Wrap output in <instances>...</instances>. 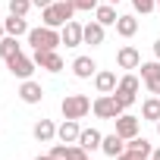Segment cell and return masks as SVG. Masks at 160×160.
<instances>
[{
  "instance_id": "31",
  "label": "cell",
  "mask_w": 160,
  "mask_h": 160,
  "mask_svg": "<svg viewBox=\"0 0 160 160\" xmlns=\"http://www.w3.org/2000/svg\"><path fill=\"white\" fill-rule=\"evenodd\" d=\"M116 160H151V157H144V154H135V151H129V148H126V151H122Z\"/></svg>"
},
{
  "instance_id": "40",
  "label": "cell",
  "mask_w": 160,
  "mask_h": 160,
  "mask_svg": "<svg viewBox=\"0 0 160 160\" xmlns=\"http://www.w3.org/2000/svg\"><path fill=\"white\" fill-rule=\"evenodd\" d=\"M88 160H91V157H88Z\"/></svg>"
},
{
  "instance_id": "24",
  "label": "cell",
  "mask_w": 160,
  "mask_h": 160,
  "mask_svg": "<svg viewBox=\"0 0 160 160\" xmlns=\"http://www.w3.org/2000/svg\"><path fill=\"white\" fill-rule=\"evenodd\" d=\"M126 148H129V151H135V154H144V157H151V151H154V148H151V141H148L144 135L129 138V141H126Z\"/></svg>"
},
{
  "instance_id": "23",
  "label": "cell",
  "mask_w": 160,
  "mask_h": 160,
  "mask_svg": "<svg viewBox=\"0 0 160 160\" xmlns=\"http://www.w3.org/2000/svg\"><path fill=\"white\" fill-rule=\"evenodd\" d=\"M94 16H98V22H101V25H116V19H119V13H116V7H113V3L98 7V10H94Z\"/></svg>"
},
{
  "instance_id": "18",
  "label": "cell",
  "mask_w": 160,
  "mask_h": 160,
  "mask_svg": "<svg viewBox=\"0 0 160 160\" xmlns=\"http://www.w3.org/2000/svg\"><path fill=\"white\" fill-rule=\"evenodd\" d=\"M104 28H107V25H101L98 19H94V22H88V25H85V44L101 47V44H104V38H107V35H104Z\"/></svg>"
},
{
  "instance_id": "11",
  "label": "cell",
  "mask_w": 160,
  "mask_h": 160,
  "mask_svg": "<svg viewBox=\"0 0 160 160\" xmlns=\"http://www.w3.org/2000/svg\"><path fill=\"white\" fill-rule=\"evenodd\" d=\"M78 135H82V126H78V119H63L57 126V138L63 144H78Z\"/></svg>"
},
{
  "instance_id": "30",
  "label": "cell",
  "mask_w": 160,
  "mask_h": 160,
  "mask_svg": "<svg viewBox=\"0 0 160 160\" xmlns=\"http://www.w3.org/2000/svg\"><path fill=\"white\" fill-rule=\"evenodd\" d=\"M144 88H148V94H160V75L148 78V82H144Z\"/></svg>"
},
{
  "instance_id": "6",
  "label": "cell",
  "mask_w": 160,
  "mask_h": 160,
  "mask_svg": "<svg viewBox=\"0 0 160 160\" xmlns=\"http://www.w3.org/2000/svg\"><path fill=\"white\" fill-rule=\"evenodd\" d=\"M7 69H10L16 78H22V82H25V78H32V72H35L38 66H35V60H32V57L16 53V57H10V60H7Z\"/></svg>"
},
{
  "instance_id": "9",
  "label": "cell",
  "mask_w": 160,
  "mask_h": 160,
  "mask_svg": "<svg viewBox=\"0 0 160 160\" xmlns=\"http://www.w3.org/2000/svg\"><path fill=\"white\" fill-rule=\"evenodd\" d=\"M113 122H116V135H122L126 141H129V138H135V135H138V129H141V119H138V116H132V113H122V116H116Z\"/></svg>"
},
{
  "instance_id": "25",
  "label": "cell",
  "mask_w": 160,
  "mask_h": 160,
  "mask_svg": "<svg viewBox=\"0 0 160 160\" xmlns=\"http://www.w3.org/2000/svg\"><path fill=\"white\" fill-rule=\"evenodd\" d=\"M32 7H35L32 0H10V13H13V16H28Z\"/></svg>"
},
{
  "instance_id": "2",
  "label": "cell",
  "mask_w": 160,
  "mask_h": 160,
  "mask_svg": "<svg viewBox=\"0 0 160 160\" xmlns=\"http://www.w3.org/2000/svg\"><path fill=\"white\" fill-rule=\"evenodd\" d=\"M25 38H28V44H32L35 50H57V47L63 44L60 32H57V28H50V25H38V28H32Z\"/></svg>"
},
{
  "instance_id": "12",
  "label": "cell",
  "mask_w": 160,
  "mask_h": 160,
  "mask_svg": "<svg viewBox=\"0 0 160 160\" xmlns=\"http://www.w3.org/2000/svg\"><path fill=\"white\" fill-rule=\"evenodd\" d=\"M116 66H119V69H138V66H141V53H138L132 44H126V47L116 50Z\"/></svg>"
},
{
  "instance_id": "14",
  "label": "cell",
  "mask_w": 160,
  "mask_h": 160,
  "mask_svg": "<svg viewBox=\"0 0 160 160\" xmlns=\"http://www.w3.org/2000/svg\"><path fill=\"white\" fill-rule=\"evenodd\" d=\"M101 151H104L107 157H113V160H116V157L126 151V138H122V135H116V132H113V135H104V141H101Z\"/></svg>"
},
{
  "instance_id": "35",
  "label": "cell",
  "mask_w": 160,
  "mask_h": 160,
  "mask_svg": "<svg viewBox=\"0 0 160 160\" xmlns=\"http://www.w3.org/2000/svg\"><path fill=\"white\" fill-rule=\"evenodd\" d=\"M151 160H160V148H154V151H151Z\"/></svg>"
},
{
  "instance_id": "1",
  "label": "cell",
  "mask_w": 160,
  "mask_h": 160,
  "mask_svg": "<svg viewBox=\"0 0 160 160\" xmlns=\"http://www.w3.org/2000/svg\"><path fill=\"white\" fill-rule=\"evenodd\" d=\"M72 16H75V7L69 3V0H63V3H50V7L41 10V22L50 25V28H63Z\"/></svg>"
},
{
  "instance_id": "32",
  "label": "cell",
  "mask_w": 160,
  "mask_h": 160,
  "mask_svg": "<svg viewBox=\"0 0 160 160\" xmlns=\"http://www.w3.org/2000/svg\"><path fill=\"white\" fill-rule=\"evenodd\" d=\"M32 3H35L38 10H44V7H50V3H57V0H32Z\"/></svg>"
},
{
  "instance_id": "10",
  "label": "cell",
  "mask_w": 160,
  "mask_h": 160,
  "mask_svg": "<svg viewBox=\"0 0 160 160\" xmlns=\"http://www.w3.org/2000/svg\"><path fill=\"white\" fill-rule=\"evenodd\" d=\"M16 94L22 98V104H41V101H44V88L35 82V78H25V82L19 85Z\"/></svg>"
},
{
  "instance_id": "3",
  "label": "cell",
  "mask_w": 160,
  "mask_h": 160,
  "mask_svg": "<svg viewBox=\"0 0 160 160\" xmlns=\"http://www.w3.org/2000/svg\"><path fill=\"white\" fill-rule=\"evenodd\" d=\"M60 110H63V119H82V116L91 113V98H85V94H66L63 104H60Z\"/></svg>"
},
{
  "instance_id": "34",
  "label": "cell",
  "mask_w": 160,
  "mask_h": 160,
  "mask_svg": "<svg viewBox=\"0 0 160 160\" xmlns=\"http://www.w3.org/2000/svg\"><path fill=\"white\" fill-rule=\"evenodd\" d=\"M35 160H60V157H50V154H38Z\"/></svg>"
},
{
  "instance_id": "38",
  "label": "cell",
  "mask_w": 160,
  "mask_h": 160,
  "mask_svg": "<svg viewBox=\"0 0 160 160\" xmlns=\"http://www.w3.org/2000/svg\"><path fill=\"white\" fill-rule=\"evenodd\" d=\"M157 135H160V119H157Z\"/></svg>"
},
{
  "instance_id": "28",
  "label": "cell",
  "mask_w": 160,
  "mask_h": 160,
  "mask_svg": "<svg viewBox=\"0 0 160 160\" xmlns=\"http://www.w3.org/2000/svg\"><path fill=\"white\" fill-rule=\"evenodd\" d=\"M69 3H72L75 10H85V13H91V10H98V7H101L98 0H69Z\"/></svg>"
},
{
  "instance_id": "19",
  "label": "cell",
  "mask_w": 160,
  "mask_h": 160,
  "mask_svg": "<svg viewBox=\"0 0 160 160\" xmlns=\"http://www.w3.org/2000/svg\"><path fill=\"white\" fill-rule=\"evenodd\" d=\"M32 135H35L38 141H44V144H47V141H53V138H57V126H53L50 119H38V122H35V129H32Z\"/></svg>"
},
{
  "instance_id": "4",
  "label": "cell",
  "mask_w": 160,
  "mask_h": 160,
  "mask_svg": "<svg viewBox=\"0 0 160 160\" xmlns=\"http://www.w3.org/2000/svg\"><path fill=\"white\" fill-rule=\"evenodd\" d=\"M91 113H94L98 119H116V116H122V113H126V107H122L113 94H101V98L91 104Z\"/></svg>"
},
{
  "instance_id": "17",
  "label": "cell",
  "mask_w": 160,
  "mask_h": 160,
  "mask_svg": "<svg viewBox=\"0 0 160 160\" xmlns=\"http://www.w3.org/2000/svg\"><path fill=\"white\" fill-rule=\"evenodd\" d=\"M101 141H104V135L98 129H82V135H78V144H82L88 154L91 151H101Z\"/></svg>"
},
{
  "instance_id": "29",
  "label": "cell",
  "mask_w": 160,
  "mask_h": 160,
  "mask_svg": "<svg viewBox=\"0 0 160 160\" xmlns=\"http://www.w3.org/2000/svg\"><path fill=\"white\" fill-rule=\"evenodd\" d=\"M69 148H72V144H53V148H50V157H60V160H69Z\"/></svg>"
},
{
  "instance_id": "8",
  "label": "cell",
  "mask_w": 160,
  "mask_h": 160,
  "mask_svg": "<svg viewBox=\"0 0 160 160\" xmlns=\"http://www.w3.org/2000/svg\"><path fill=\"white\" fill-rule=\"evenodd\" d=\"M60 38L66 47H78V44H85V25H78L75 19H69L63 28H60Z\"/></svg>"
},
{
  "instance_id": "21",
  "label": "cell",
  "mask_w": 160,
  "mask_h": 160,
  "mask_svg": "<svg viewBox=\"0 0 160 160\" xmlns=\"http://www.w3.org/2000/svg\"><path fill=\"white\" fill-rule=\"evenodd\" d=\"M16 53H22V44H19V38H13V35H3V38H0V57H3V60H10V57H16Z\"/></svg>"
},
{
  "instance_id": "26",
  "label": "cell",
  "mask_w": 160,
  "mask_h": 160,
  "mask_svg": "<svg viewBox=\"0 0 160 160\" xmlns=\"http://www.w3.org/2000/svg\"><path fill=\"white\" fill-rule=\"evenodd\" d=\"M138 69H141V78H144V82H148V78H154V75H160V60H151V63H141Z\"/></svg>"
},
{
  "instance_id": "15",
  "label": "cell",
  "mask_w": 160,
  "mask_h": 160,
  "mask_svg": "<svg viewBox=\"0 0 160 160\" xmlns=\"http://www.w3.org/2000/svg\"><path fill=\"white\" fill-rule=\"evenodd\" d=\"M3 28H7V35H13V38H22V35H28L32 28H28V22H25V16H7L3 19Z\"/></svg>"
},
{
  "instance_id": "7",
  "label": "cell",
  "mask_w": 160,
  "mask_h": 160,
  "mask_svg": "<svg viewBox=\"0 0 160 160\" xmlns=\"http://www.w3.org/2000/svg\"><path fill=\"white\" fill-rule=\"evenodd\" d=\"M32 60H35L38 69H47V72H60V69H63V57H60L57 50H35Z\"/></svg>"
},
{
  "instance_id": "22",
  "label": "cell",
  "mask_w": 160,
  "mask_h": 160,
  "mask_svg": "<svg viewBox=\"0 0 160 160\" xmlns=\"http://www.w3.org/2000/svg\"><path fill=\"white\" fill-rule=\"evenodd\" d=\"M135 32H138V19L135 16H119L116 19V35L119 38H132Z\"/></svg>"
},
{
  "instance_id": "36",
  "label": "cell",
  "mask_w": 160,
  "mask_h": 160,
  "mask_svg": "<svg viewBox=\"0 0 160 160\" xmlns=\"http://www.w3.org/2000/svg\"><path fill=\"white\" fill-rule=\"evenodd\" d=\"M3 35H7V28H3V22H0V38H3Z\"/></svg>"
},
{
  "instance_id": "5",
  "label": "cell",
  "mask_w": 160,
  "mask_h": 160,
  "mask_svg": "<svg viewBox=\"0 0 160 160\" xmlns=\"http://www.w3.org/2000/svg\"><path fill=\"white\" fill-rule=\"evenodd\" d=\"M113 98L122 104V107H132L135 104V98H138V75H132V72H126L119 82H116V91H113Z\"/></svg>"
},
{
  "instance_id": "33",
  "label": "cell",
  "mask_w": 160,
  "mask_h": 160,
  "mask_svg": "<svg viewBox=\"0 0 160 160\" xmlns=\"http://www.w3.org/2000/svg\"><path fill=\"white\" fill-rule=\"evenodd\" d=\"M154 57H157V60H160V38H157V41H154Z\"/></svg>"
},
{
  "instance_id": "27",
  "label": "cell",
  "mask_w": 160,
  "mask_h": 160,
  "mask_svg": "<svg viewBox=\"0 0 160 160\" xmlns=\"http://www.w3.org/2000/svg\"><path fill=\"white\" fill-rule=\"evenodd\" d=\"M132 7H135V13L148 16V13H154V10H157V0H132Z\"/></svg>"
},
{
  "instance_id": "37",
  "label": "cell",
  "mask_w": 160,
  "mask_h": 160,
  "mask_svg": "<svg viewBox=\"0 0 160 160\" xmlns=\"http://www.w3.org/2000/svg\"><path fill=\"white\" fill-rule=\"evenodd\" d=\"M107 3H113V7H116V3H119V0H107Z\"/></svg>"
},
{
  "instance_id": "16",
  "label": "cell",
  "mask_w": 160,
  "mask_h": 160,
  "mask_svg": "<svg viewBox=\"0 0 160 160\" xmlns=\"http://www.w3.org/2000/svg\"><path fill=\"white\" fill-rule=\"evenodd\" d=\"M72 72H75V78H91L98 72V63L91 57H75L72 60Z\"/></svg>"
},
{
  "instance_id": "13",
  "label": "cell",
  "mask_w": 160,
  "mask_h": 160,
  "mask_svg": "<svg viewBox=\"0 0 160 160\" xmlns=\"http://www.w3.org/2000/svg\"><path fill=\"white\" fill-rule=\"evenodd\" d=\"M116 72H110V69H101V72H94V88H98V94H113L116 91Z\"/></svg>"
},
{
  "instance_id": "20",
  "label": "cell",
  "mask_w": 160,
  "mask_h": 160,
  "mask_svg": "<svg viewBox=\"0 0 160 160\" xmlns=\"http://www.w3.org/2000/svg\"><path fill=\"white\" fill-rule=\"evenodd\" d=\"M141 119H148V122H157L160 119V94H154V98H148L141 104Z\"/></svg>"
},
{
  "instance_id": "39",
  "label": "cell",
  "mask_w": 160,
  "mask_h": 160,
  "mask_svg": "<svg viewBox=\"0 0 160 160\" xmlns=\"http://www.w3.org/2000/svg\"><path fill=\"white\" fill-rule=\"evenodd\" d=\"M157 13H160V0H157Z\"/></svg>"
}]
</instances>
